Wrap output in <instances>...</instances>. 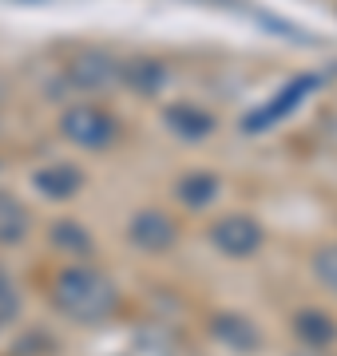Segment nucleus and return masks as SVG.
Segmentation results:
<instances>
[{"mask_svg": "<svg viewBox=\"0 0 337 356\" xmlns=\"http://www.w3.org/2000/svg\"><path fill=\"white\" fill-rule=\"evenodd\" d=\"M28 222H32V218H28L24 202H20L16 194L0 191V245H16V242H24Z\"/></svg>", "mask_w": 337, "mask_h": 356, "instance_id": "12", "label": "nucleus"}, {"mask_svg": "<svg viewBox=\"0 0 337 356\" xmlns=\"http://www.w3.org/2000/svg\"><path fill=\"white\" fill-rule=\"evenodd\" d=\"M167 79V67L151 60V56H135L127 64H119V83H127L135 95H155Z\"/></svg>", "mask_w": 337, "mask_h": 356, "instance_id": "11", "label": "nucleus"}, {"mask_svg": "<svg viewBox=\"0 0 337 356\" xmlns=\"http://www.w3.org/2000/svg\"><path fill=\"white\" fill-rule=\"evenodd\" d=\"M219 175H210V170H195V175H187L179 182V202L191 206V210H203L219 198Z\"/></svg>", "mask_w": 337, "mask_h": 356, "instance_id": "13", "label": "nucleus"}, {"mask_svg": "<svg viewBox=\"0 0 337 356\" xmlns=\"http://www.w3.org/2000/svg\"><path fill=\"white\" fill-rule=\"evenodd\" d=\"M60 131H64L68 143H76L84 151H104L116 139V119L95 103H76L60 115Z\"/></svg>", "mask_w": 337, "mask_h": 356, "instance_id": "2", "label": "nucleus"}, {"mask_svg": "<svg viewBox=\"0 0 337 356\" xmlns=\"http://www.w3.org/2000/svg\"><path fill=\"white\" fill-rule=\"evenodd\" d=\"M127 238L139 245L143 254H167L175 245V238H179V229H175V218L163 214V210H139L131 218Z\"/></svg>", "mask_w": 337, "mask_h": 356, "instance_id": "4", "label": "nucleus"}, {"mask_svg": "<svg viewBox=\"0 0 337 356\" xmlns=\"http://www.w3.org/2000/svg\"><path fill=\"white\" fill-rule=\"evenodd\" d=\"M313 273H318V281L329 293H337V245H322L313 254Z\"/></svg>", "mask_w": 337, "mask_h": 356, "instance_id": "15", "label": "nucleus"}, {"mask_svg": "<svg viewBox=\"0 0 337 356\" xmlns=\"http://www.w3.org/2000/svg\"><path fill=\"white\" fill-rule=\"evenodd\" d=\"M68 79L79 91H104L119 83V60H111L107 51H79L68 64Z\"/></svg>", "mask_w": 337, "mask_h": 356, "instance_id": "5", "label": "nucleus"}, {"mask_svg": "<svg viewBox=\"0 0 337 356\" xmlns=\"http://www.w3.org/2000/svg\"><path fill=\"white\" fill-rule=\"evenodd\" d=\"M52 301L72 321H104L116 313V285L91 266H68L52 281Z\"/></svg>", "mask_w": 337, "mask_h": 356, "instance_id": "1", "label": "nucleus"}, {"mask_svg": "<svg viewBox=\"0 0 337 356\" xmlns=\"http://www.w3.org/2000/svg\"><path fill=\"white\" fill-rule=\"evenodd\" d=\"M52 245L60 254H72V257H91V250H95L91 234L79 222H72V218H60L52 226Z\"/></svg>", "mask_w": 337, "mask_h": 356, "instance_id": "14", "label": "nucleus"}, {"mask_svg": "<svg viewBox=\"0 0 337 356\" xmlns=\"http://www.w3.org/2000/svg\"><path fill=\"white\" fill-rule=\"evenodd\" d=\"M210 332L219 337V344H226L234 353H254L262 344L258 329H254L242 313H219V317L210 321Z\"/></svg>", "mask_w": 337, "mask_h": 356, "instance_id": "9", "label": "nucleus"}, {"mask_svg": "<svg viewBox=\"0 0 337 356\" xmlns=\"http://www.w3.org/2000/svg\"><path fill=\"white\" fill-rule=\"evenodd\" d=\"M294 337L306 348H329V344H337V321L325 309H298L294 313Z\"/></svg>", "mask_w": 337, "mask_h": 356, "instance_id": "8", "label": "nucleus"}, {"mask_svg": "<svg viewBox=\"0 0 337 356\" xmlns=\"http://www.w3.org/2000/svg\"><path fill=\"white\" fill-rule=\"evenodd\" d=\"M32 186H36L44 198H72V194H79V186H84V170H79L76 163H48L32 175Z\"/></svg>", "mask_w": 337, "mask_h": 356, "instance_id": "6", "label": "nucleus"}, {"mask_svg": "<svg viewBox=\"0 0 337 356\" xmlns=\"http://www.w3.org/2000/svg\"><path fill=\"white\" fill-rule=\"evenodd\" d=\"M210 242L219 245L226 257H250L262 245V226L246 214H226L219 226L210 229Z\"/></svg>", "mask_w": 337, "mask_h": 356, "instance_id": "3", "label": "nucleus"}, {"mask_svg": "<svg viewBox=\"0 0 337 356\" xmlns=\"http://www.w3.org/2000/svg\"><path fill=\"white\" fill-rule=\"evenodd\" d=\"M310 88H318V79H313V76H298L294 83H290V88L282 91V95H278V99L270 103V107H266V111L246 115V131H262V127H270L274 119H282V115H290V111H294V107H298L301 99H306V95H310Z\"/></svg>", "mask_w": 337, "mask_h": 356, "instance_id": "10", "label": "nucleus"}, {"mask_svg": "<svg viewBox=\"0 0 337 356\" xmlns=\"http://www.w3.org/2000/svg\"><path fill=\"white\" fill-rule=\"evenodd\" d=\"M163 123H167L179 139L198 143V139H207L210 131H214V115L203 111V107H195V103H171L167 111H163Z\"/></svg>", "mask_w": 337, "mask_h": 356, "instance_id": "7", "label": "nucleus"}, {"mask_svg": "<svg viewBox=\"0 0 337 356\" xmlns=\"http://www.w3.org/2000/svg\"><path fill=\"white\" fill-rule=\"evenodd\" d=\"M13 305H16V297H13V285H8V277H4V273H0V313L8 317V313H13Z\"/></svg>", "mask_w": 337, "mask_h": 356, "instance_id": "16", "label": "nucleus"}]
</instances>
